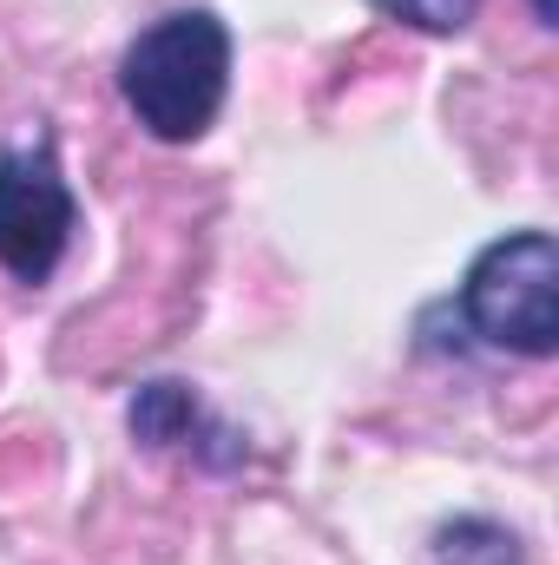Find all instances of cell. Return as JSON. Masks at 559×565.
Returning <instances> with one entry per match:
<instances>
[{"label": "cell", "mask_w": 559, "mask_h": 565, "mask_svg": "<svg viewBox=\"0 0 559 565\" xmlns=\"http://www.w3.org/2000/svg\"><path fill=\"white\" fill-rule=\"evenodd\" d=\"M231 93V33L211 7H178L151 20L119 53V99L151 139H204Z\"/></svg>", "instance_id": "6da1fadb"}, {"label": "cell", "mask_w": 559, "mask_h": 565, "mask_svg": "<svg viewBox=\"0 0 559 565\" xmlns=\"http://www.w3.org/2000/svg\"><path fill=\"white\" fill-rule=\"evenodd\" d=\"M66 244H73V191L60 178L53 145H0V270L40 289L60 270Z\"/></svg>", "instance_id": "3957f363"}, {"label": "cell", "mask_w": 559, "mask_h": 565, "mask_svg": "<svg viewBox=\"0 0 559 565\" xmlns=\"http://www.w3.org/2000/svg\"><path fill=\"white\" fill-rule=\"evenodd\" d=\"M461 316L487 349L547 362L559 349V244L547 231L487 244L461 277Z\"/></svg>", "instance_id": "7a4b0ae2"}, {"label": "cell", "mask_w": 559, "mask_h": 565, "mask_svg": "<svg viewBox=\"0 0 559 565\" xmlns=\"http://www.w3.org/2000/svg\"><path fill=\"white\" fill-rule=\"evenodd\" d=\"M369 7L389 13V20H409L421 33H461L481 13V0H369Z\"/></svg>", "instance_id": "8992f818"}, {"label": "cell", "mask_w": 559, "mask_h": 565, "mask_svg": "<svg viewBox=\"0 0 559 565\" xmlns=\"http://www.w3.org/2000/svg\"><path fill=\"white\" fill-rule=\"evenodd\" d=\"M428 565H527V553H520V533L514 526L467 513V520H447L428 540Z\"/></svg>", "instance_id": "277c9868"}, {"label": "cell", "mask_w": 559, "mask_h": 565, "mask_svg": "<svg viewBox=\"0 0 559 565\" xmlns=\"http://www.w3.org/2000/svg\"><path fill=\"white\" fill-rule=\"evenodd\" d=\"M198 427H204V408H198V395L184 382H145L139 388V402H133V434L139 440L171 447V440H184Z\"/></svg>", "instance_id": "5b68a950"}, {"label": "cell", "mask_w": 559, "mask_h": 565, "mask_svg": "<svg viewBox=\"0 0 559 565\" xmlns=\"http://www.w3.org/2000/svg\"><path fill=\"white\" fill-rule=\"evenodd\" d=\"M534 13H540V20H547V26H553V0H534Z\"/></svg>", "instance_id": "52a82bcc"}]
</instances>
